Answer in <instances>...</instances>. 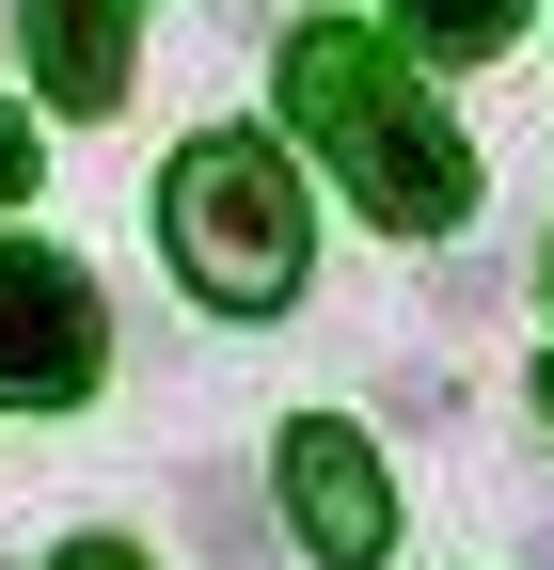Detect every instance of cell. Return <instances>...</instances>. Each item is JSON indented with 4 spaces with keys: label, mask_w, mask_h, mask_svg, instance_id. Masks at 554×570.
<instances>
[{
    "label": "cell",
    "mask_w": 554,
    "mask_h": 570,
    "mask_svg": "<svg viewBox=\"0 0 554 570\" xmlns=\"http://www.w3.org/2000/svg\"><path fill=\"white\" fill-rule=\"evenodd\" d=\"M286 127L349 175V206H365V223H396V238H444L459 206H475L459 127L412 96V63L365 48V32H301V48H286Z\"/></svg>",
    "instance_id": "1"
},
{
    "label": "cell",
    "mask_w": 554,
    "mask_h": 570,
    "mask_svg": "<svg viewBox=\"0 0 554 570\" xmlns=\"http://www.w3.org/2000/svg\"><path fill=\"white\" fill-rule=\"evenodd\" d=\"M159 238H175V269H190V302H222V317H286V302H301V190H286V159L238 142V127L175 142Z\"/></svg>",
    "instance_id": "2"
},
{
    "label": "cell",
    "mask_w": 554,
    "mask_h": 570,
    "mask_svg": "<svg viewBox=\"0 0 554 570\" xmlns=\"http://www.w3.org/2000/svg\"><path fill=\"white\" fill-rule=\"evenodd\" d=\"M96 365H111L96 269H80V254H48V238H0V396L63 412V396H96Z\"/></svg>",
    "instance_id": "3"
},
{
    "label": "cell",
    "mask_w": 554,
    "mask_h": 570,
    "mask_svg": "<svg viewBox=\"0 0 554 570\" xmlns=\"http://www.w3.org/2000/svg\"><path fill=\"white\" fill-rule=\"evenodd\" d=\"M269 475H286V523H301V554H333V570H380V554H396V491H380V460H365L333 412H301Z\"/></svg>",
    "instance_id": "4"
},
{
    "label": "cell",
    "mask_w": 554,
    "mask_h": 570,
    "mask_svg": "<svg viewBox=\"0 0 554 570\" xmlns=\"http://www.w3.org/2000/svg\"><path fill=\"white\" fill-rule=\"evenodd\" d=\"M17 17H32V80L63 111H111L127 96V63H144L127 48V0H17Z\"/></svg>",
    "instance_id": "5"
},
{
    "label": "cell",
    "mask_w": 554,
    "mask_h": 570,
    "mask_svg": "<svg viewBox=\"0 0 554 570\" xmlns=\"http://www.w3.org/2000/svg\"><path fill=\"white\" fill-rule=\"evenodd\" d=\"M523 17H538V0H412V32H428L444 63H492V48H507Z\"/></svg>",
    "instance_id": "6"
},
{
    "label": "cell",
    "mask_w": 554,
    "mask_h": 570,
    "mask_svg": "<svg viewBox=\"0 0 554 570\" xmlns=\"http://www.w3.org/2000/svg\"><path fill=\"white\" fill-rule=\"evenodd\" d=\"M190 539H206V570H269V523H254V491H238V475H206V491H190Z\"/></svg>",
    "instance_id": "7"
},
{
    "label": "cell",
    "mask_w": 554,
    "mask_h": 570,
    "mask_svg": "<svg viewBox=\"0 0 554 570\" xmlns=\"http://www.w3.org/2000/svg\"><path fill=\"white\" fill-rule=\"evenodd\" d=\"M17 190H32V127L0 111V206H17Z\"/></svg>",
    "instance_id": "8"
},
{
    "label": "cell",
    "mask_w": 554,
    "mask_h": 570,
    "mask_svg": "<svg viewBox=\"0 0 554 570\" xmlns=\"http://www.w3.org/2000/svg\"><path fill=\"white\" fill-rule=\"evenodd\" d=\"M48 570H144V554H127V539H63Z\"/></svg>",
    "instance_id": "9"
},
{
    "label": "cell",
    "mask_w": 554,
    "mask_h": 570,
    "mask_svg": "<svg viewBox=\"0 0 554 570\" xmlns=\"http://www.w3.org/2000/svg\"><path fill=\"white\" fill-rule=\"evenodd\" d=\"M538 412H554V365H538Z\"/></svg>",
    "instance_id": "10"
},
{
    "label": "cell",
    "mask_w": 554,
    "mask_h": 570,
    "mask_svg": "<svg viewBox=\"0 0 554 570\" xmlns=\"http://www.w3.org/2000/svg\"><path fill=\"white\" fill-rule=\"evenodd\" d=\"M538 570H554V523H538Z\"/></svg>",
    "instance_id": "11"
}]
</instances>
